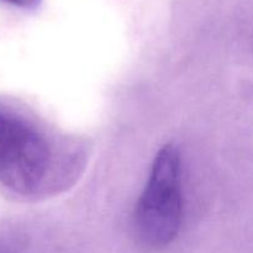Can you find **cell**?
Returning a JSON list of instances; mask_svg holds the SVG:
<instances>
[{
  "label": "cell",
  "instance_id": "obj_1",
  "mask_svg": "<svg viewBox=\"0 0 253 253\" xmlns=\"http://www.w3.org/2000/svg\"><path fill=\"white\" fill-rule=\"evenodd\" d=\"M183 216L182 163L178 148L166 145L158 151L147 184L136 204L135 229L141 241L161 249L174 241Z\"/></svg>",
  "mask_w": 253,
  "mask_h": 253
},
{
  "label": "cell",
  "instance_id": "obj_2",
  "mask_svg": "<svg viewBox=\"0 0 253 253\" xmlns=\"http://www.w3.org/2000/svg\"><path fill=\"white\" fill-rule=\"evenodd\" d=\"M51 162L46 137L24 119L0 108V185L24 197L37 194Z\"/></svg>",
  "mask_w": 253,
  "mask_h": 253
},
{
  "label": "cell",
  "instance_id": "obj_3",
  "mask_svg": "<svg viewBox=\"0 0 253 253\" xmlns=\"http://www.w3.org/2000/svg\"><path fill=\"white\" fill-rule=\"evenodd\" d=\"M1 1L12 5V6L20 7V9L35 10L40 6L42 0H1Z\"/></svg>",
  "mask_w": 253,
  "mask_h": 253
}]
</instances>
